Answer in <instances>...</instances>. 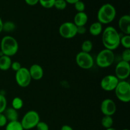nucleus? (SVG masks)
<instances>
[{
    "instance_id": "obj_22",
    "label": "nucleus",
    "mask_w": 130,
    "mask_h": 130,
    "mask_svg": "<svg viewBox=\"0 0 130 130\" xmlns=\"http://www.w3.org/2000/svg\"><path fill=\"white\" fill-rule=\"evenodd\" d=\"M23 105H24V102L19 97L14 98L11 102L12 108H13L14 109L17 110L21 109L23 107Z\"/></svg>"
},
{
    "instance_id": "obj_20",
    "label": "nucleus",
    "mask_w": 130,
    "mask_h": 130,
    "mask_svg": "<svg viewBox=\"0 0 130 130\" xmlns=\"http://www.w3.org/2000/svg\"><path fill=\"white\" fill-rule=\"evenodd\" d=\"M101 123L102 126L105 129L112 128L114 124V120H113L112 116H104L102 118L101 121Z\"/></svg>"
},
{
    "instance_id": "obj_37",
    "label": "nucleus",
    "mask_w": 130,
    "mask_h": 130,
    "mask_svg": "<svg viewBox=\"0 0 130 130\" xmlns=\"http://www.w3.org/2000/svg\"><path fill=\"white\" fill-rule=\"evenodd\" d=\"M3 22L1 18L0 17V33L3 31Z\"/></svg>"
},
{
    "instance_id": "obj_18",
    "label": "nucleus",
    "mask_w": 130,
    "mask_h": 130,
    "mask_svg": "<svg viewBox=\"0 0 130 130\" xmlns=\"http://www.w3.org/2000/svg\"><path fill=\"white\" fill-rule=\"evenodd\" d=\"M5 117L6 118L8 121H18L19 118V113L18 111L13 108H8L6 109L5 112H3Z\"/></svg>"
},
{
    "instance_id": "obj_30",
    "label": "nucleus",
    "mask_w": 130,
    "mask_h": 130,
    "mask_svg": "<svg viewBox=\"0 0 130 130\" xmlns=\"http://www.w3.org/2000/svg\"><path fill=\"white\" fill-rule=\"evenodd\" d=\"M36 128L37 130H49V126L43 121H39Z\"/></svg>"
},
{
    "instance_id": "obj_24",
    "label": "nucleus",
    "mask_w": 130,
    "mask_h": 130,
    "mask_svg": "<svg viewBox=\"0 0 130 130\" xmlns=\"http://www.w3.org/2000/svg\"><path fill=\"white\" fill-rule=\"evenodd\" d=\"M120 44H121L125 49H130V36L124 35L121 37Z\"/></svg>"
},
{
    "instance_id": "obj_31",
    "label": "nucleus",
    "mask_w": 130,
    "mask_h": 130,
    "mask_svg": "<svg viewBox=\"0 0 130 130\" xmlns=\"http://www.w3.org/2000/svg\"><path fill=\"white\" fill-rule=\"evenodd\" d=\"M8 123V120L3 113H0V128L5 126Z\"/></svg>"
},
{
    "instance_id": "obj_16",
    "label": "nucleus",
    "mask_w": 130,
    "mask_h": 130,
    "mask_svg": "<svg viewBox=\"0 0 130 130\" xmlns=\"http://www.w3.org/2000/svg\"><path fill=\"white\" fill-rule=\"evenodd\" d=\"M11 63L12 62L10 57L2 55L0 57V70L3 71H8L11 68Z\"/></svg>"
},
{
    "instance_id": "obj_6",
    "label": "nucleus",
    "mask_w": 130,
    "mask_h": 130,
    "mask_svg": "<svg viewBox=\"0 0 130 130\" xmlns=\"http://www.w3.org/2000/svg\"><path fill=\"white\" fill-rule=\"evenodd\" d=\"M115 93L118 100L123 103L130 101V84L126 81H119L115 88Z\"/></svg>"
},
{
    "instance_id": "obj_36",
    "label": "nucleus",
    "mask_w": 130,
    "mask_h": 130,
    "mask_svg": "<svg viewBox=\"0 0 130 130\" xmlns=\"http://www.w3.org/2000/svg\"><path fill=\"white\" fill-rule=\"evenodd\" d=\"M66 1L67 3H69L71 4V5H74L77 1H79V0H65Z\"/></svg>"
},
{
    "instance_id": "obj_19",
    "label": "nucleus",
    "mask_w": 130,
    "mask_h": 130,
    "mask_svg": "<svg viewBox=\"0 0 130 130\" xmlns=\"http://www.w3.org/2000/svg\"><path fill=\"white\" fill-rule=\"evenodd\" d=\"M5 130H24L21 123L19 121H9L5 126Z\"/></svg>"
},
{
    "instance_id": "obj_15",
    "label": "nucleus",
    "mask_w": 130,
    "mask_h": 130,
    "mask_svg": "<svg viewBox=\"0 0 130 130\" xmlns=\"http://www.w3.org/2000/svg\"><path fill=\"white\" fill-rule=\"evenodd\" d=\"M88 17L85 11L77 12L74 18L73 23L77 27L85 26L88 22Z\"/></svg>"
},
{
    "instance_id": "obj_33",
    "label": "nucleus",
    "mask_w": 130,
    "mask_h": 130,
    "mask_svg": "<svg viewBox=\"0 0 130 130\" xmlns=\"http://www.w3.org/2000/svg\"><path fill=\"white\" fill-rule=\"evenodd\" d=\"M86 29L85 26L77 27V34L83 35V34H84L85 33H86Z\"/></svg>"
},
{
    "instance_id": "obj_38",
    "label": "nucleus",
    "mask_w": 130,
    "mask_h": 130,
    "mask_svg": "<svg viewBox=\"0 0 130 130\" xmlns=\"http://www.w3.org/2000/svg\"><path fill=\"white\" fill-rule=\"evenodd\" d=\"M105 130H117V129H115V128H112H112H107V129H106Z\"/></svg>"
},
{
    "instance_id": "obj_3",
    "label": "nucleus",
    "mask_w": 130,
    "mask_h": 130,
    "mask_svg": "<svg viewBox=\"0 0 130 130\" xmlns=\"http://www.w3.org/2000/svg\"><path fill=\"white\" fill-rule=\"evenodd\" d=\"M0 47L2 54L10 57L16 55L19 51V43L17 41L10 36H6L2 38Z\"/></svg>"
},
{
    "instance_id": "obj_17",
    "label": "nucleus",
    "mask_w": 130,
    "mask_h": 130,
    "mask_svg": "<svg viewBox=\"0 0 130 130\" xmlns=\"http://www.w3.org/2000/svg\"><path fill=\"white\" fill-rule=\"evenodd\" d=\"M90 33L93 36H98L100 35L103 31L102 24L99 22H95L91 24L89 29Z\"/></svg>"
},
{
    "instance_id": "obj_21",
    "label": "nucleus",
    "mask_w": 130,
    "mask_h": 130,
    "mask_svg": "<svg viewBox=\"0 0 130 130\" xmlns=\"http://www.w3.org/2000/svg\"><path fill=\"white\" fill-rule=\"evenodd\" d=\"M93 49V43L90 40H85L81 44V52L90 53Z\"/></svg>"
},
{
    "instance_id": "obj_10",
    "label": "nucleus",
    "mask_w": 130,
    "mask_h": 130,
    "mask_svg": "<svg viewBox=\"0 0 130 130\" xmlns=\"http://www.w3.org/2000/svg\"><path fill=\"white\" fill-rule=\"evenodd\" d=\"M115 74L117 78L121 81H124L129 76L130 64L129 62L120 61L116 66Z\"/></svg>"
},
{
    "instance_id": "obj_13",
    "label": "nucleus",
    "mask_w": 130,
    "mask_h": 130,
    "mask_svg": "<svg viewBox=\"0 0 130 130\" xmlns=\"http://www.w3.org/2000/svg\"><path fill=\"white\" fill-rule=\"evenodd\" d=\"M118 26L121 31L125 35L130 34V16L129 15H124L119 19L118 21Z\"/></svg>"
},
{
    "instance_id": "obj_28",
    "label": "nucleus",
    "mask_w": 130,
    "mask_h": 130,
    "mask_svg": "<svg viewBox=\"0 0 130 130\" xmlns=\"http://www.w3.org/2000/svg\"><path fill=\"white\" fill-rule=\"evenodd\" d=\"M74 8L77 12H83V11H85L86 6H85V4L82 1L79 0L74 4Z\"/></svg>"
},
{
    "instance_id": "obj_39",
    "label": "nucleus",
    "mask_w": 130,
    "mask_h": 130,
    "mask_svg": "<svg viewBox=\"0 0 130 130\" xmlns=\"http://www.w3.org/2000/svg\"><path fill=\"white\" fill-rule=\"evenodd\" d=\"M122 130H129L128 129H122Z\"/></svg>"
},
{
    "instance_id": "obj_32",
    "label": "nucleus",
    "mask_w": 130,
    "mask_h": 130,
    "mask_svg": "<svg viewBox=\"0 0 130 130\" xmlns=\"http://www.w3.org/2000/svg\"><path fill=\"white\" fill-rule=\"evenodd\" d=\"M22 68L21 64H20V62H13L11 63V69L15 72H17V71H19V69Z\"/></svg>"
},
{
    "instance_id": "obj_9",
    "label": "nucleus",
    "mask_w": 130,
    "mask_h": 130,
    "mask_svg": "<svg viewBox=\"0 0 130 130\" xmlns=\"http://www.w3.org/2000/svg\"><path fill=\"white\" fill-rule=\"evenodd\" d=\"M31 77L29 69L25 67H22L17 71L15 74V81L19 86L26 88L29 86L31 82Z\"/></svg>"
},
{
    "instance_id": "obj_1",
    "label": "nucleus",
    "mask_w": 130,
    "mask_h": 130,
    "mask_svg": "<svg viewBox=\"0 0 130 130\" xmlns=\"http://www.w3.org/2000/svg\"><path fill=\"white\" fill-rule=\"evenodd\" d=\"M120 34L114 27H107L102 32V41L105 49L115 50L120 45Z\"/></svg>"
},
{
    "instance_id": "obj_4",
    "label": "nucleus",
    "mask_w": 130,
    "mask_h": 130,
    "mask_svg": "<svg viewBox=\"0 0 130 130\" xmlns=\"http://www.w3.org/2000/svg\"><path fill=\"white\" fill-rule=\"evenodd\" d=\"M115 60V55L113 51L104 49L98 53L96 57V63L100 68H107L112 66Z\"/></svg>"
},
{
    "instance_id": "obj_7",
    "label": "nucleus",
    "mask_w": 130,
    "mask_h": 130,
    "mask_svg": "<svg viewBox=\"0 0 130 130\" xmlns=\"http://www.w3.org/2000/svg\"><path fill=\"white\" fill-rule=\"evenodd\" d=\"M77 66L83 69H90L94 66V59L90 53L80 52L76 57Z\"/></svg>"
},
{
    "instance_id": "obj_2",
    "label": "nucleus",
    "mask_w": 130,
    "mask_h": 130,
    "mask_svg": "<svg viewBox=\"0 0 130 130\" xmlns=\"http://www.w3.org/2000/svg\"><path fill=\"white\" fill-rule=\"evenodd\" d=\"M116 10L112 5L105 3L101 6L97 13L98 22L102 24L111 23L116 17Z\"/></svg>"
},
{
    "instance_id": "obj_11",
    "label": "nucleus",
    "mask_w": 130,
    "mask_h": 130,
    "mask_svg": "<svg viewBox=\"0 0 130 130\" xmlns=\"http://www.w3.org/2000/svg\"><path fill=\"white\" fill-rule=\"evenodd\" d=\"M119 82V80L115 75H107L100 81V86L105 91H114Z\"/></svg>"
},
{
    "instance_id": "obj_34",
    "label": "nucleus",
    "mask_w": 130,
    "mask_h": 130,
    "mask_svg": "<svg viewBox=\"0 0 130 130\" xmlns=\"http://www.w3.org/2000/svg\"><path fill=\"white\" fill-rule=\"evenodd\" d=\"M25 1L29 6H34L39 3V0H25Z\"/></svg>"
},
{
    "instance_id": "obj_14",
    "label": "nucleus",
    "mask_w": 130,
    "mask_h": 130,
    "mask_svg": "<svg viewBox=\"0 0 130 130\" xmlns=\"http://www.w3.org/2000/svg\"><path fill=\"white\" fill-rule=\"evenodd\" d=\"M29 71L32 79L36 80V81H39L41 79L44 75V71H43V67L40 65L36 64V63L32 65L29 68Z\"/></svg>"
},
{
    "instance_id": "obj_23",
    "label": "nucleus",
    "mask_w": 130,
    "mask_h": 130,
    "mask_svg": "<svg viewBox=\"0 0 130 130\" xmlns=\"http://www.w3.org/2000/svg\"><path fill=\"white\" fill-rule=\"evenodd\" d=\"M15 29V24L13 22L10 21L5 22L3 25V30L7 32L13 31Z\"/></svg>"
},
{
    "instance_id": "obj_29",
    "label": "nucleus",
    "mask_w": 130,
    "mask_h": 130,
    "mask_svg": "<svg viewBox=\"0 0 130 130\" xmlns=\"http://www.w3.org/2000/svg\"><path fill=\"white\" fill-rule=\"evenodd\" d=\"M122 60L124 62H130V49H125L122 53Z\"/></svg>"
},
{
    "instance_id": "obj_5",
    "label": "nucleus",
    "mask_w": 130,
    "mask_h": 130,
    "mask_svg": "<svg viewBox=\"0 0 130 130\" xmlns=\"http://www.w3.org/2000/svg\"><path fill=\"white\" fill-rule=\"evenodd\" d=\"M39 121L40 116L38 112L35 110H29L25 113L20 123L24 130H29L36 128Z\"/></svg>"
},
{
    "instance_id": "obj_12",
    "label": "nucleus",
    "mask_w": 130,
    "mask_h": 130,
    "mask_svg": "<svg viewBox=\"0 0 130 130\" xmlns=\"http://www.w3.org/2000/svg\"><path fill=\"white\" fill-rule=\"evenodd\" d=\"M117 107L115 102L110 99L103 100L100 105V110L104 116H112L116 112Z\"/></svg>"
},
{
    "instance_id": "obj_26",
    "label": "nucleus",
    "mask_w": 130,
    "mask_h": 130,
    "mask_svg": "<svg viewBox=\"0 0 130 130\" xmlns=\"http://www.w3.org/2000/svg\"><path fill=\"white\" fill-rule=\"evenodd\" d=\"M67 4L65 0H55L54 7L58 10H63L67 7Z\"/></svg>"
},
{
    "instance_id": "obj_25",
    "label": "nucleus",
    "mask_w": 130,
    "mask_h": 130,
    "mask_svg": "<svg viewBox=\"0 0 130 130\" xmlns=\"http://www.w3.org/2000/svg\"><path fill=\"white\" fill-rule=\"evenodd\" d=\"M55 0H39V3L45 8H52L54 6Z\"/></svg>"
},
{
    "instance_id": "obj_35",
    "label": "nucleus",
    "mask_w": 130,
    "mask_h": 130,
    "mask_svg": "<svg viewBox=\"0 0 130 130\" xmlns=\"http://www.w3.org/2000/svg\"><path fill=\"white\" fill-rule=\"evenodd\" d=\"M60 130H74V129L71 126L65 124V125L62 126Z\"/></svg>"
},
{
    "instance_id": "obj_8",
    "label": "nucleus",
    "mask_w": 130,
    "mask_h": 130,
    "mask_svg": "<svg viewBox=\"0 0 130 130\" xmlns=\"http://www.w3.org/2000/svg\"><path fill=\"white\" fill-rule=\"evenodd\" d=\"M59 34L65 39H71L77 35V26L71 22H66L60 25Z\"/></svg>"
},
{
    "instance_id": "obj_27",
    "label": "nucleus",
    "mask_w": 130,
    "mask_h": 130,
    "mask_svg": "<svg viewBox=\"0 0 130 130\" xmlns=\"http://www.w3.org/2000/svg\"><path fill=\"white\" fill-rule=\"evenodd\" d=\"M7 106V100L3 95L0 94V113H3Z\"/></svg>"
}]
</instances>
